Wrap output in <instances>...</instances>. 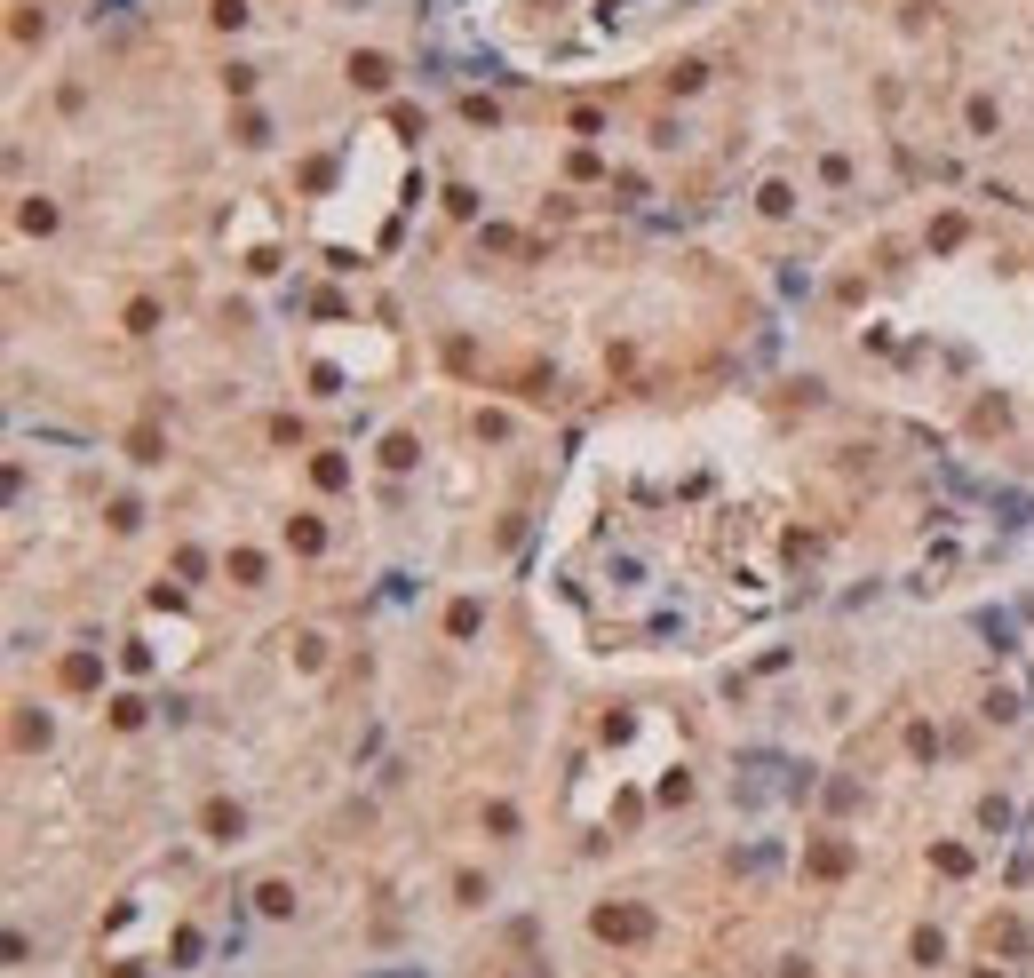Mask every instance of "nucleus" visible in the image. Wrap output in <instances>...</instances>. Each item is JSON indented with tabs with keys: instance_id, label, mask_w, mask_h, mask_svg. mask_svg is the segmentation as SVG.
Listing matches in <instances>:
<instances>
[{
	"instance_id": "f257e3e1",
	"label": "nucleus",
	"mask_w": 1034,
	"mask_h": 978,
	"mask_svg": "<svg viewBox=\"0 0 1034 978\" xmlns=\"http://www.w3.org/2000/svg\"><path fill=\"white\" fill-rule=\"evenodd\" d=\"M645 931H652L645 907H605V915H597V939H645Z\"/></svg>"
}]
</instances>
